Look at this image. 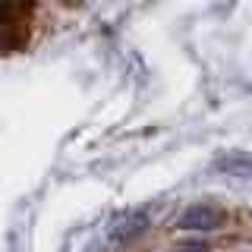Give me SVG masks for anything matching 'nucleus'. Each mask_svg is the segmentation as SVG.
Instances as JSON below:
<instances>
[{"mask_svg":"<svg viewBox=\"0 0 252 252\" xmlns=\"http://www.w3.org/2000/svg\"><path fill=\"white\" fill-rule=\"evenodd\" d=\"M29 32V0H0V47H19Z\"/></svg>","mask_w":252,"mask_h":252,"instance_id":"1","label":"nucleus"},{"mask_svg":"<svg viewBox=\"0 0 252 252\" xmlns=\"http://www.w3.org/2000/svg\"><path fill=\"white\" fill-rule=\"evenodd\" d=\"M218 211L211 208H189L183 218H180V227L183 230H202V227H215L218 224Z\"/></svg>","mask_w":252,"mask_h":252,"instance_id":"2","label":"nucleus"}]
</instances>
